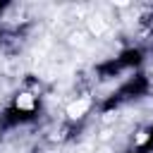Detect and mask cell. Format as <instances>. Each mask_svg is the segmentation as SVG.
<instances>
[{"instance_id": "obj_2", "label": "cell", "mask_w": 153, "mask_h": 153, "mask_svg": "<svg viewBox=\"0 0 153 153\" xmlns=\"http://www.w3.org/2000/svg\"><path fill=\"white\" fill-rule=\"evenodd\" d=\"M14 108H17L19 112H33V110H36V98H33V93H19V96L14 98Z\"/></svg>"}, {"instance_id": "obj_3", "label": "cell", "mask_w": 153, "mask_h": 153, "mask_svg": "<svg viewBox=\"0 0 153 153\" xmlns=\"http://www.w3.org/2000/svg\"><path fill=\"white\" fill-rule=\"evenodd\" d=\"M86 26H88V33H93V36H103V33H105V29H108V24H105V19H103V17H98V14H93V17H88V22H86Z\"/></svg>"}, {"instance_id": "obj_4", "label": "cell", "mask_w": 153, "mask_h": 153, "mask_svg": "<svg viewBox=\"0 0 153 153\" xmlns=\"http://www.w3.org/2000/svg\"><path fill=\"white\" fill-rule=\"evenodd\" d=\"M148 139H151V134H148V131H139V134H136V139H134V143H136V146H143Z\"/></svg>"}, {"instance_id": "obj_1", "label": "cell", "mask_w": 153, "mask_h": 153, "mask_svg": "<svg viewBox=\"0 0 153 153\" xmlns=\"http://www.w3.org/2000/svg\"><path fill=\"white\" fill-rule=\"evenodd\" d=\"M88 110H91V100L88 98H76L67 105V117L69 120H81Z\"/></svg>"}]
</instances>
